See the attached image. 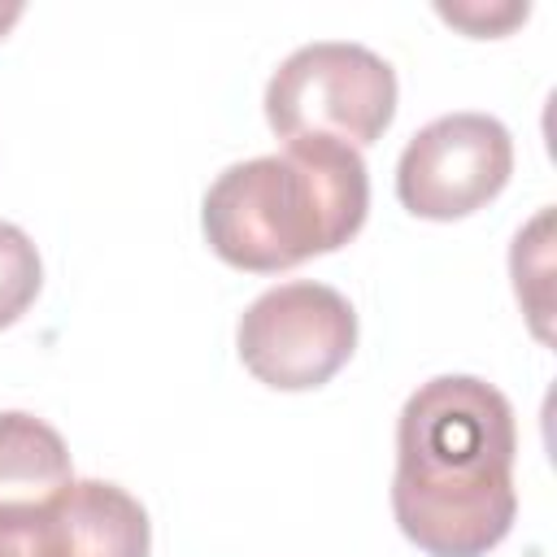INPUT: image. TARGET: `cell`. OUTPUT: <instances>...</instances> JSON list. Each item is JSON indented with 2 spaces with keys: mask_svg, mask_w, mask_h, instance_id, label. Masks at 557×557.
<instances>
[{
  "mask_svg": "<svg viewBox=\"0 0 557 557\" xmlns=\"http://www.w3.org/2000/svg\"><path fill=\"white\" fill-rule=\"evenodd\" d=\"M553 209H540L509 248V274H513V292L531 318V331L540 339H548V274H553Z\"/></svg>",
  "mask_w": 557,
  "mask_h": 557,
  "instance_id": "8",
  "label": "cell"
},
{
  "mask_svg": "<svg viewBox=\"0 0 557 557\" xmlns=\"http://www.w3.org/2000/svg\"><path fill=\"white\" fill-rule=\"evenodd\" d=\"M70 479L61 431L26 409H0V505H39Z\"/></svg>",
  "mask_w": 557,
  "mask_h": 557,
  "instance_id": "7",
  "label": "cell"
},
{
  "mask_svg": "<svg viewBox=\"0 0 557 557\" xmlns=\"http://www.w3.org/2000/svg\"><path fill=\"white\" fill-rule=\"evenodd\" d=\"M396 117V70L366 44L318 39L278 61L265 83V122L278 139L331 135L374 144Z\"/></svg>",
  "mask_w": 557,
  "mask_h": 557,
  "instance_id": "3",
  "label": "cell"
},
{
  "mask_svg": "<svg viewBox=\"0 0 557 557\" xmlns=\"http://www.w3.org/2000/svg\"><path fill=\"white\" fill-rule=\"evenodd\" d=\"M513 405L479 374H435L400 405L392 513L426 557H487L513 527Z\"/></svg>",
  "mask_w": 557,
  "mask_h": 557,
  "instance_id": "1",
  "label": "cell"
},
{
  "mask_svg": "<svg viewBox=\"0 0 557 557\" xmlns=\"http://www.w3.org/2000/svg\"><path fill=\"white\" fill-rule=\"evenodd\" d=\"M370 209L357 148L331 135L287 139L283 152L226 165L200 205L209 248L248 274H278L344 248Z\"/></svg>",
  "mask_w": 557,
  "mask_h": 557,
  "instance_id": "2",
  "label": "cell"
},
{
  "mask_svg": "<svg viewBox=\"0 0 557 557\" xmlns=\"http://www.w3.org/2000/svg\"><path fill=\"white\" fill-rule=\"evenodd\" d=\"M39 287H44V261L35 239L22 226L0 222V331L13 326L35 305Z\"/></svg>",
  "mask_w": 557,
  "mask_h": 557,
  "instance_id": "9",
  "label": "cell"
},
{
  "mask_svg": "<svg viewBox=\"0 0 557 557\" xmlns=\"http://www.w3.org/2000/svg\"><path fill=\"white\" fill-rule=\"evenodd\" d=\"M57 557H148V509L109 479H70L48 496Z\"/></svg>",
  "mask_w": 557,
  "mask_h": 557,
  "instance_id": "6",
  "label": "cell"
},
{
  "mask_svg": "<svg viewBox=\"0 0 557 557\" xmlns=\"http://www.w3.org/2000/svg\"><path fill=\"white\" fill-rule=\"evenodd\" d=\"M435 13L448 17L453 26L470 30L474 39H496V35H505L509 26L527 22L531 4H527V0H492V4H483V0H466V4H448V0H440Z\"/></svg>",
  "mask_w": 557,
  "mask_h": 557,
  "instance_id": "11",
  "label": "cell"
},
{
  "mask_svg": "<svg viewBox=\"0 0 557 557\" xmlns=\"http://www.w3.org/2000/svg\"><path fill=\"white\" fill-rule=\"evenodd\" d=\"M235 348L265 387L309 392L348 366L357 348V313L348 296L326 283H278L239 313Z\"/></svg>",
  "mask_w": 557,
  "mask_h": 557,
  "instance_id": "4",
  "label": "cell"
},
{
  "mask_svg": "<svg viewBox=\"0 0 557 557\" xmlns=\"http://www.w3.org/2000/svg\"><path fill=\"white\" fill-rule=\"evenodd\" d=\"M513 139L492 113H444L426 122L396 161V196L413 218L453 222L505 191Z\"/></svg>",
  "mask_w": 557,
  "mask_h": 557,
  "instance_id": "5",
  "label": "cell"
},
{
  "mask_svg": "<svg viewBox=\"0 0 557 557\" xmlns=\"http://www.w3.org/2000/svg\"><path fill=\"white\" fill-rule=\"evenodd\" d=\"M0 557H57L48 500L0 505Z\"/></svg>",
  "mask_w": 557,
  "mask_h": 557,
  "instance_id": "10",
  "label": "cell"
},
{
  "mask_svg": "<svg viewBox=\"0 0 557 557\" xmlns=\"http://www.w3.org/2000/svg\"><path fill=\"white\" fill-rule=\"evenodd\" d=\"M22 17V0H0V35Z\"/></svg>",
  "mask_w": 557,
  "mask_h": 557,
  "instance_id": "12",
  "label": "cell"
}]
</instances>
